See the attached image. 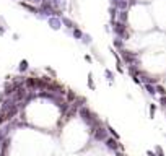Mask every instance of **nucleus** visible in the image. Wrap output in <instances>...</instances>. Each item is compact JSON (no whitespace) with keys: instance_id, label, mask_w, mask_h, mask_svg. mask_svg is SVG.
Returning <instances> with one entry per match:
<instances>
[{"instance_id":"nucleus-1","label":"nucleus","mask_w":166,"mask_h":156,"mask_svg":"<svg viewBox=\"0 0 166 156\" xmlns=\"http://www.w3.org/2000/svg\"><path fill=\"white\" fill-rule=\"evenodd\" d=\"M93 137H95L96 142H104V140L108 138V129L104 125L98 127V129L93 130Z\"/></svg>"},{"instance_id":"nucleus-11","label":"nucleus","mask_w":166,"mask_h":156,"mask_svg":"<svg viewBox=\"0 0 166 156\" xmlns=\"http://www.w3.org/2000/svg\"><path fill=\"white\" fill-rule=\"evenodd\" d=\"M145 91L150 94V96H155L156 94V90H155V85H150V83H147V85H143Z\"/></svg>"},{"instance_id":"nucleus-22","label":"nucleus","mask_w":166,"mask_h":156,"mask_svg":"<svg viewBox=\"0 0 166 156\" xmlns=\"http://www.w3.org/2000/svg\"><path fill=\"white\" fill-rule=\"evenodd\" d=\"M147 156H156L155 151H147Z\"/></svg>"},{"instance_id":"nucleus-5","label":"nucleus","mask_w":166,"mask_h":156,"mask_svg":"<svg viewBox=\"0 0 166 156\" xmlns=\"http://www.w3.org/2000/svg\"><path fill=\"white\" fill-rule=\"evenodd\" d=\"M60 21H62V26H65L67 29H75V28H78V25H77V23L74 21V20L72 18H68V17H65V15H64L62 18H60Z\"/></svg>"},{"instance_id":"nucleus-3","label":"nucleus","mask_w":166,"mask_h":156,"mask_svg":"<svg viewBox=\"0 0 166 156\" xmlns=\"http://www.w3.org/2000/svg\"><path fill=\"white\" fill-rule=\"evenodd\" d=\"M18 5L20 7H23L25 10H28L30 13H33V15H38L39 17V8L36 5H31V3H28V2H23V0H18Z\"/></svg>"},{"instance_id":"nucleus-15","label":"nucleus","mask_w":166,"mask_h":156,"mask_svg":"<svg viewBox=\"0 0 166 156\" xmlns=\"http://www.w3.org/2000/svg\"><path fill=\"white\" fill-rule=\"evenodd\" d=\"M82 42H83V44H86V46H90V44H91V36H90V34H83Z\"/></svg>"},{"instance_id":"nucleus-20","label":"nucleus","mask_w":166,"mask_h":156,"mask_svg":"<svg viewBox=\"0 0 166 156\" xmlns=\"http://www.w3.org/2000/svg\"><path fill=\"white\" fill-rule=\"evenodd\" d=\"M3 122H7V117H5V112H2V111H0V125H2Z\"/></svg>"},{"instance_id":"nucleus-13","label":"nucleus","mask_w":166,"mask_h":156,"mask_svg":"<svg viewBox=\"0 0 166 156\" xmlns=\"http://www.w3.org/2000/svg\"><path fill=\"white\" fill-rule=\"evenodd\" d=\"M155 90H156V94L166 96V90H164V86H161L160 83H156V85H155Z\"/></svg>"},{"instance_id":"nucleus-4","label":"nucleus","mask_w":166,"mask_h":156,"mask_svg":"<svg viewBox=\"0 0 166 156\" xmlns=\"http://www.w3.org/2000/svg\"><path fill=\"white\" fill-rule=\"evenodd\" d=\"M104 145H106L108 150H112V151H119V148H121V145L117 143V140L112 138V137H108L106 140H104Z\"/></svg>"},{"instance_id":"nucleus-14","label":"nucleus","mask_w":166,"mask_h":156,"mask_svg":"<svg viewBox=\"0 0 166 156\" xmlns=\"http://www.w3.org/2000/svg\"><path fill=\"white\" fill-rule=\"evenodd\" d=\"M108 132H109V133H111V137H112V138H116V140H119V133H117V132H116L114 129H112V127H111V125H108Z\"/></svg>"},{"instance_id":"nucleus-21","label":"nucleus","mask_w":166,"mask_h":156,"mask_svg":"<svg viewBox=\"0 0 166 156\" xmlns=\"http://www.w3.org/2000/svg\"><path fill=\"white\" fill-rule=\"evenodd\" d=\"M5 31H7V26H0V36L5 34Z\"/></svg>"},{"instance_id":"nucleus-10","label":"nucleus","mask_w":166,"mask_h":156,"mask_svg":"<svg viewBox=\"0 0 166 156\" xmlns=\"http://www.w3.org/2000/svg\"><path fill=\"white\" fill-rule=\"evenodd\" d=\"M83 31L80 29V28H75V29H72V36H74L75 39H78V41H82V38H83Z\"/></svg>"},{"instance_id":"nucleus-6","label":"nucleus","mask_w":166,"mask_h":156,"mask_svg":"<svg viewBox=\"0 0 166 156\" xmlns=\"http://www.w3.org/2000/svg\"><path fill=\"white\" fill-rule=\"evenodd\" d=\"M47 23H49V26H51L54 31H59L60 28H62V21H60V18H55V17L47 18Z\"/></svg>"},{"instance_id":"nucleus-2","label":"nucleus","mask_w":166,"mask_h":156,"mask_svg":"<svg viewBox=\"0 0 166 156\" xmlns=\"http://www.w3.org/2000/svg\"><path fill=\"white\" fill-rule=\"evenodd\" d=\"M26 96H28V88L23 85V86H18L17 90H15V93L11 94V98H13L17 102H20V101H23Z\"/></svg>"},{"instance_id":"nucleus-7","label":"nucleus","mask_w":166,"mask_h":156,"mask_svg":"<svg viewBox=\"0 0 166 156\" xmlns=\"http://www.w3.org/2000/svg\"><path fill=\"white\" fill-rule=\"evenodd\" d=\"M18 70L21 72V73H25V72H28V70H30V63H28V60H26V59H23V60L18 63Z\"/></svg>"},{"instance_id":"nucleus-23","label":"nucleus","mask_w":166,"mask_h":156,"mask_svg":"<svg viewBox=\"0 0 166 156\" xmlns=\"http://www.w3.org/2000/svg\"><path fill=\"white\" fill-rule=\"evenodd\" d=\"M116 156H125V154H122V153H117Z\"/></svg>"},{"instance_id":"nucleus-8","label":"nucleus","mask_w":166,"mask_h":156,"mask_svg":"<svg viewBox=\"0 0 166 156\" xmlns=\"http://www.w3.org/2000/svg\"><path fill=\"white\" fill-rule=\"evenodd\" d=\"M85 102H86V99H85L83 96H82V98H80V96H77V99H75L74 102H72V106H75L77 109H80L82 106H85Z\"/></svg>"},{"instance_id":"nucleus-9","label":"nucleus","mask_w":166,"mask_h":156,"mask_svg":"<svg viewBox=\"0 0 166 156\" xmlns=\"http://www.w3.org/2000/svg\"><path fill=\"white\" fill-rule=\"evenodd\" d=\"M75 99H77V93H74V91H72V90H68L67 93H65V101L72 104V102L75 101Z\"/></svg>"},{"instance_id":"nucleus-17","label":"nucleus","mask_w":166,"mask_h":156,"mask_svg":"<svg viewBox=\"0 0 166 156\" xmlns=\"http://www.w3.org/2000/svg\"><path fill=\"white\" fill-rule=\"evenodd\" d=\"M155 112H156V104L152 102L150 104V117H155Z\"/></svg>"},{"instance_id":"nucleus-16","label":"nucleus","mask_w":166,"mask_h":156,"mask_svg":"<svg viewBox=\"0 0 166 156\" xmlns=\"http://www.w3.org/2000/svg\"><path fill=\"white\" fill-rule=\"evenodd\" d=\"M88 86H90V90H95V81H93V73H88Z\"/></svg>"},{"instance_id":"nucleus-19","label":"nucleus","mask_w":166,"mask_h":156,"mask_svg":"<svg viewBox=\"0 0 166 156\" xmlns=\"http://www.w3.org/2000/svg\"><path fill=\"white\" fill-rule=\"evenodd\" d=\"M160 106L166 109V96H161V98H160Z\"/></svg>"},{"instance_id":"nucleus-12","label":"nucleus","mask_w":166,"mask_h":156,"mask_svg":"<svg viewBox=\"0 0 166 156\" xmlns=\"http://www.w3.org/2000/svg\"><path fill=\"white\" fill-rule=\"evenodd\" d=\"M104 77H106V80H108L109 83H111V85L114 83V73H112L111 70H108V69L104 70Z\"/></svg>"},{"instance_id":"nucleus-18","label":"nucleus","mask_w":166,"mask_h":156,"mask_svg":"<svg viewBox=\"0 0 166 156\" xmlns=\"http://www.w3.org/2000/svg\"><path fill=\"white\" fill-rule=\"evenodd\" d=\"M155 153H156V156H164V151H163V148H161L160 145L155 146Z\"/></svg>"}]
</instances>
